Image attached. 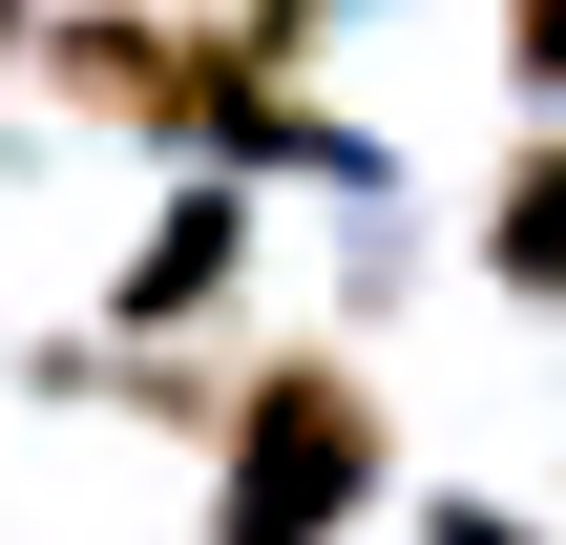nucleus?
<instances>
[{"label": "nucleus", "instance_id": "nucleus-1", "mask_svg": "<svg viewBox=\"0 0 566 545\" xmlns=\"http://www.w3.org/2000/svg\"><path fill=\"white\" fill-rule=\"evenodd\" d=\"M378 504V399L336 357H252L231 399V483H210V545H336Z\"/></svg>", "mask_w": 566, "mask_h": 545}, {"label": "nucleus", "instance_id": "nucleus-2", "mask_svg": "<svg viewBox=\"0 0 566 545\" xmlns=\"http://www.w3.org/2000/svg\"><path fill=\"white\" fill-rule=\"evenodd\" d=\"M483 252H504V294H546V315H566V126L504 168V231H483Z\"/></svg>", "mask_w": 566, "mask_h": 545}, {"label": "nucleus", "instance_id": "nucleus-3", "mask_svg": "<svg viewBox=\"0 0 566 545\" xmlns=\"http://www.w3.org/2000/svg\"><path fill=\"white\" fill-rule=\"evenodd\" d=\"M210 273H231V189H210V210H189V231H168V252H147V294H126V315H189V294H210Z\"/></svg>", "mask_w": 566, "mask_h": 545}, {"label": "nucleus", "instance_id": "nucleus-4", "mask_svg": "<svg viewBox=\"0 0 566 545\" xmlns=\"http://www.w3.org/2000/svg\"><path fill=\"white\" fill-rule=\"evenodd\" d=\"M504 63H525V84L566 105V0H504Z\"/></svg>", "mask_w": 566, "mask_h": 545}]
</instances>
